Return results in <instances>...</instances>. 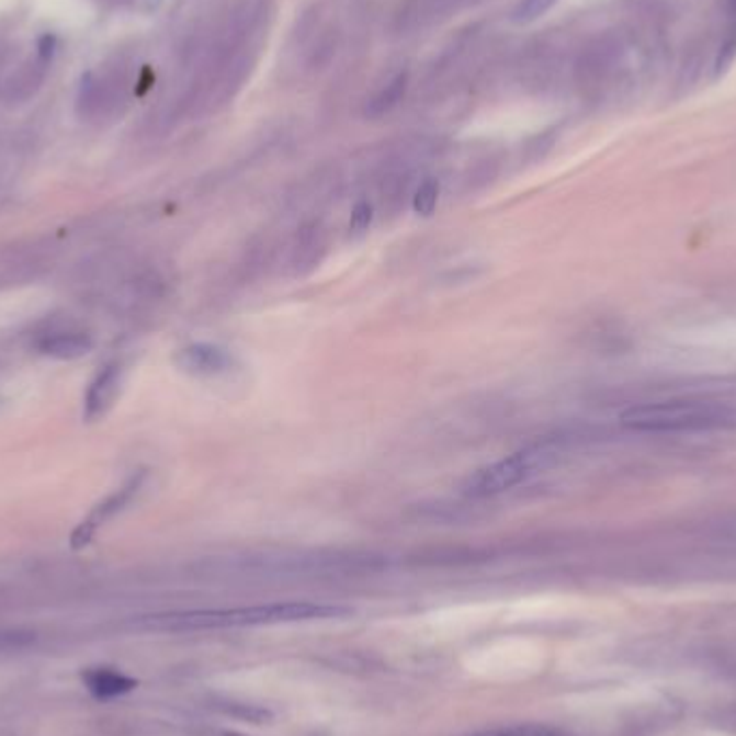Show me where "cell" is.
<instances>
[{
    "label": "cell",
    "instance_id": "obj_1",
    "mask_svg": "<svg viewBox=\"0 0 736 736\" xmlns=\"http://www.w3.org/2000/svg\"><path fill=\"white\" fill-rule=\"evenodd\" d=\"M349 614L347 608L324 605L310 601H288L268 603L252 608L233 610H192L154 616L147 623L156 629L169 631H210V629H237V626H263V624L306 623V621H328Z\"/></svg>",
    "mask_w": 736,
    "mask_h": 736
},
{
    "label": "cell",
    "instance_id": "obj_2",
    "mask_svg": "<svg viewBox=\"0 0 736 736\" xmlns=\"http://www.w3.org/2000/svg\"><path fill=\"white\" fill-rule=\"evenodd\" d=\"M621 420L633 431L679 433L735 424L736 411L731 405L715 400H664L631 407Z\"/></svg>",
    "mask_w": 736,
    "mask_h": 736
},
{
    "label": "cell",
    "instance_id": "obj_3",
    "mask_svg": "<svg viewBox=\"0 0 736 736\" xmlns=\"http://www.w3.org/2000/svg\"><path fill=\"white\" fill-rule=\"evenodd\" d=\"M556 451L552 446H530L485 465L469 474L463 483V494L472 498H489L521 485L530 476L547 469L554 463Z\"/></svg>",
    "mask_w": 736,
    "mask_h": 736
},
{
    "label": "cell",
    "instance_id": "obj_4",
    "mask_svg": "<svg viewBox=\"0 0 736 736\" xmlns=\"http://www.w3.org/2000/svg\"><path fill=\"white\" fill-rule=\"evenodd\" d=\"M177 366L194 377H216L225 375L233 366V355L228 349L214 342H194L183 347L174 355Z\"/></svg>",
    "mask_w": 736,
    "mask_h": 736
},
{
    "label": "cell",
    "instance_id": "obj_5",
    "mask_svg": "<svg viewBox=\"0 0 736 736\" xmlns=\"http://www.w3.org/2000/svg\"><path fill=\"white\" fill-rule=\"evenodd\" d=\"M53 57H55V37H44L37 57L29 60L18 73H13V78L7 82L4 95L11 102H26L31 95H35L48 73Z\"/></svg>",
    "mask_w": 736,
    "mask_h": 736
},
{
    "label": "cell",
    "instance_id": "obj_6",
    "mask_svg": "<svg viewBox=\"0 0 736 736\" xmlns=\"http://www.w3.org/2000/svg\"><path fill=\"white\" fill-rule=\"evenodd\" d=\"M140 485H143V474H138V476H134L127 485H123L116 494H113L109 500H104L98 509L93 510L89 517H87V521H82L80 525H78V530L73 532V547H82V545H87L91 539H93V534H95V530L100 528V525H104L109 519H113L114 514H118L121 510L125 509L132 500H134V496L138 494V489H140Z\"/></svg>",
    "mask_w": 736,
    "mask_h": 736
},
{
    "label": "cell",
    "instance_id": "obj_7",
    "mask_svg": "<svg viewBox=\"0 0 736 736\" xmlns=\"http://www.w3.org/2000/svg\"><path fill=\"white\" fill-rule=\"evenodd\" d=\"M121 390V369L116 364H109L104 371L95 375V380L89 384L84 395V418L87 420H100L106 416V411L114 405Z\"/></svg>",
    "mask_w": 736,
    "mask_h": 736
},
{
    "label": "cell",
    "instance_id": "obj_8",
    "mask_svg": "<svg viewBox=\"0 0 736 736\" xmlns=\"http://www.w3.org/2000/svg\"><path fill=\"white\" fill-rule=\"evenodd\" d=\"M39 353L55 360H78L93 349V340L82 330H48L37 339Z\"/></svg>",
    "mask_w": 736,
    "mask_h": 736
},
{
    "label": "cell",
    "instance_id": "obj_9",
    "mask_svg": "<svg viewBox=\"0 0 736 736\" xmlns=\"http://www.w3.org/2000/svg\"><path fill=\"white\" fill-rule=\"evenodd\" d=\"M87 684L89 689L100 695V698H113V695H118V693H125L129 691L136 682L118 672H113V670H93L87 675Z\"/></svg>",
    "mask_w": 736,
    "mask_h": 736
},
{
    "label": "cell",
    "instance_id": "obj_10",
    "mask_svg": "<svg viewBox=\"0 0 736 736\" xmlns=\"http://www.w3.org/2000/svg\"><path fill=\"white\" fill-rule=\"evenodd\" d=\"M465 736H575L565 728L550 726V724H514V726H498L487 728Z\"/></svg>",
    "mask_w": 736,
    "mask_h": 736
},
{
    "label": "cell",
    "instance_id": "obj_11",
    "mask_svg": "<svg viewBox=\"0 0 736 736\" xmlns=\"http://www.w3.org/2000/svg\"><path fill=\"white\" fill-rule=\"evenodd\" d=\"M438 201H440V185L435 181H424L418 190H416V196H414V212L418 216H431L438 207Z\"/></svg>",
    "mask_w": 736,
    "mask_h": 736
},
{
    "label": "cell",
    "instance_id": "obj_12",
    "mask_svg": "<svg viewBox=\"0 0 736 736\" xmlns=\"http://www.w3.org/2000/svg\"><path fill=\"white\" fill-rule=\"evenodd\" d=\"M556 0H521V4L514 9L512 13V20L517 24H528V22H534L539 20L543 13H547L552 9Z\"/></svg>",
    "mask_w": 736,
    "mask_h": 736
},
{
    "label": "cell",
    "instance_id": "obj_13",
    "mask_svg": "<svg viewBox=\"0 0 736 736\" xmlns=\"http://www.w3.org/2000/svg\"><path fill=\"white\" fill-rule=\"evenodd\" d=\"M223 711L227 715H233V717H239V720H248L252 724H261L263 720H270V711L261 709V706H254V704H237V702H230L227 706H223Z\"/></svg>",
    "mask_w": 736,
    "mask_h": 736
},
{
    "label": "cell",
    "instance_id": "obj_14",
    "mask_svg": "<svg viewBox=\"0 0 736 736\" xmlns=\"http://www.w3.org/2000/svg\"><path fill=\"white\" fill-rule=\"evenodd\" d=\"M371 223H373V207L369 203H358L351 212L349 228L355 230V233H362V230L371 227Z\"/></svg>",
    "mask_w": 736,
    "mask_h": 736
},
{
    "label": "cell",
    "instance_id": "obj_15",
    "mask_svg": "<svg viewBox=\"0 0 736 736\" xmlns=\"http://www.w3.org/2000/svg\"><path fill=\"white\" fill-rule=\"evenodd\" d=\"M214 736H244L239 735V733H228V731H223V733H216Z\"/></svg>",
    "mask_w": 736,
    "mask_h": 736
},
{
    "label": "cell",
    "instance_id": "obj_16",
    "mask_svg": "<svg viewBox=\"0 0 736 736\" xmlns=\"http://www.w3.org/2000/svg\"><path fill=\"white\" fill-rule=\"evenodd\" d=\"M147 2H149V4H151V7H156V4H160V2H162V0H147Z\"/></svg>",
    "mask_w": 736,
    "mask_h": 736
},
{
    "label": "cell",
    "instance_id": "obj_17",
    "mask_svg": "<svg viewBox=\"0 0 736 736\" xmlns=\"http://www.w3.org/2000/svg\"><path fill=\"white\" fill-rule=\"evenodd\" d=\"M731 7H733V11L736 13V0H731Z\"/></svg>",
    "mask_w": 736,
    "mask_h": 736
}]
</instances>
